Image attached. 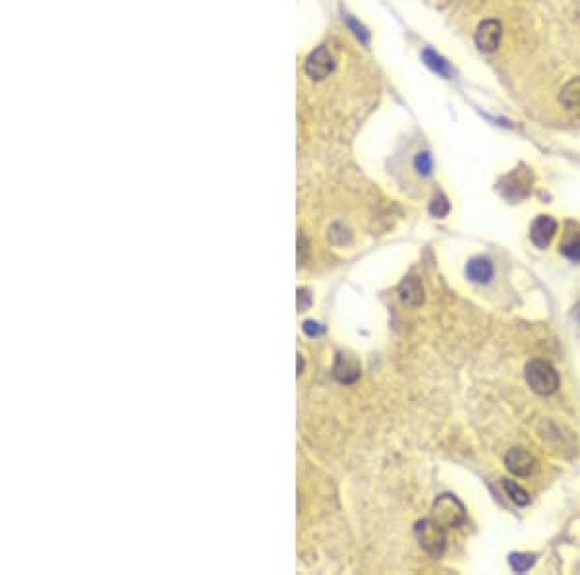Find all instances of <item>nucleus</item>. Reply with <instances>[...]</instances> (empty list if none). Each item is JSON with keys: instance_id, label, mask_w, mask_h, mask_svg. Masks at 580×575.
Instances as JSON below:
<instances>
[{"instance_id": "f257e3e1", "label": "nucleus", "mask_w": 580, "mask_h": 575, "mask_svg": "<svg viewBox=\"0 0 580 575\" xmlns=\"http://www.w3.org/2000/svg\"><path fill=\"white\" fill-rule=\"evenodd\" d=\"M526 381L534 394L551 395L559 388V374L549 362L534 359L526 364Z\"/></svg>"}, {"instance_id": "f03ea898", "label": "nucleus", "mask_w": 580, "mask_h": 575, "mask_svg": "<svg viewBox=\"0 0 580 575\" xmlns=\"http://www.w3.org/2000/svg\"><path fill=\"white\" fill-rule=\"evenodd\" d=\"M432 519L439 523L441 527L457 529L467 523V509L457 496L441 494L432 509Z\"/></svg>"}, {"instance_id": "7ed1b4c3", "label": "nucleus", "mask_w": 580, "mask_h": 575, "mask_svg": "<svg viewBox=\"0 0 580 575\" xmlns=\"http://www.w3.org/2000/svg\"><path fill=\"white\" fill-rule=\"evenodd\" d=\"M416 539L420 542V546L426 550L427 554L439 558L445 550V527H441L439 523L434 521L432 517L429 519H422L416 525Z\"/></svg>"}, {"instance_id": "20e7f679", "label": "nucleus", "mask_w": 580, "mask_h": 575, "mask_svg": "<svg viewBox=\"0 0 580 575\" xmlns=\"http://www.w3.org/2000/svg\"><path fill=\"white\" fill-rule=\"evenodd\" d=\"M335 70V59L325 47H317L314 53H310L306 61V74L315 81L325 80L329 74Z\"/></svg>"}, {"instance_id": "39448f33", "label": "nucleus", "mask_w": 580, "mask_h": 575, "mask_svg": "<svg viewBox=\"0 0 580 575\" xmlns=\"http://www.w3.org/2000/svg\"><path fill=\"white\" fill-rule=\"evenodd\" d=\"M501 35H503V27L497 20H486L482 21L476 31V45L484 53H492L495 49L499 47Z\"/></svg>"}, {"instance_id": "423d86ee", "label": "nucleus", "mask_w": 580, "mask_h": 575, "mask_svg": "<svg viewBox=\"0 0 580 575\" xmlns=\"http://www.w3.org/2000/svg\"><path fill=\"white\" fill-rule=\"evenodd\" d=\"M557 233V221L551 215H538L530 227V239L538 248H547Z\"/></svg>"}, {"instance_id": "0eeeda50", "label": "nucleus", "mask_w": 580, "mask_h": 575, "mask_svg": "<svg viewBox=\"0 0 580 575\" xmlns=\"http://www.w3.org/2000/svg\"><path fill=\"white\" fill-rule=\"evenodd\" d=\"M333 374L342 384H354L360 378V362L350 353H339L335 359Z\"/></svg>"}, {"instance_id": "6e6552de", "label": "nucleus", "mask_w": 580, "mask_h": 575, "mask_svg": "<svg viewBox=\"0 0 580 575\" xmlns=\"http://www.w3.org/2000/svg\"><path fill=\"white\" fill-rule=\"evenodd\" d=\"M505 467L517 476H528L536 467V459L522 448H513L505 455Z\"/></svg>"}, {"instance_id": "1a4fd4ad", "label": "nucleus", "mask_w": 580, "mask_h": 575, "mask_svg": "<svg viewBox=\"0 0 580 575\" xmlns=\"http://www.w3.org/2000/svg\"><path fill=\"white\" fill-rule=\"evenodd\" d=\"M467 277L472 283L486 285L494 279V264L487 258H472L467 264Z\"/></svg>"}, {"instance_id": "9d476101", "label": "nucleus", "mask_w": 580, "mask_h": 575, "mask_svg": "<svg viewBox=\"0 0 580 575\" xmlns=\"http://www.w3.org/2000/svg\"><path fill=\"white\" fill-rule=\"evenodd\" d=\"M400 301L408 304V306H420L424 302V287L418 277H407L405 281L399 285Z\"/></svg>"}, {"instance_id": "9b49d317", "label": "nucleus", "mask_w": 580, "mask_h": 575, "mask_svg": "<svg viewBox=\"0 0 580 575\" xmlns=\"http://www.w3.org/2000/svg\"><path fill=\"white\" fill-rule=\"evenodd\" d=\"M559 103L565 107V111L580 116V78H574L561 89Z\"/></svg>"}, {"instance_id": "f8f14e48", "label": "nucleus", "mask_w": 580, "mask_h": 575, "mask_svg": "<svg viewBox=\"0 0 580 575\" xmlns=\"http://www.w3.org/2000/svg\"><path fill=\"white\" fill-rule=\"evenodd\" d=\"M422 61L426 62V66L429 68V70H434L437 76H441V78H451L453 76V68H451V64H449L441 54H437L434 51V49H424L422 51Z\"/></svg>"}, {"instance_id": "ddd939ff", "label": "nucleus", "mask_w": 580, "mask_h": 575, "mask_svg": "<svg viewBox=\"0 0 580 575\" xmlns=\"http://www.w3.org/2000/svg\"><path fill=\"white\" fill-rule=\"evenodd\" d=\"M503 489H505L507 496L517 504V506H528V502H530V496H528L526 490L520 489L514 481H507V479H505V481H503Z\"/></svg>"}, {"instance_id": "4468645a", "label": "nucleus", "mask_w": 580, "mask_h": 575, "mask_svg": "<svg viewBox=\"0 0 580 575\" xmlns=\"http://www.w3.org/2000/svg\"><path fill=\"white\" fill-rule=\"evenodd\" d=\"M509 564L517 574H524L536 564V554H524V552H514L509 556Z\"/></svg>"}, {"instance_id": "2eb2a0df", "label": "nucleus", "mask_w": 580, "mask_h": 575, "mask_svg": "<svg viewBox=\"0 0 580 575\" xmlns=\"http://www.w3.org/2000/svg\"><path fill=\"white\" fill-rule=\"evenodd\" d=\"M561 252L567 256L569 260L580 261V234L567 236V241L561 244Z\"/></svg>"}, {"instance_id": "dca6fc26", "label": "nucleus", "mask_w": 580, "mask_h": 575, "mask_svg": "<svg viewBox=\"0 0 580 575\" xmlns=\"http://www.w3.org/2000/svg\"><path fill=\"white\" fill-rule=\"evenodd\" d=\"M449 211H451V204H449V200L445 198V194H435L434 200H432V204H429V214L434 215V217H439V219H443V217H447Z\"/></svg>"}, {"instance_id": "f3484780", "label": "nucleus", "mask_w": 580, "mask_h": 575, "mask_svg": "<svg viewBox=\"0 0 580 575\" xmlns=\"http://www.w3.org/2000/svg\"><path fill=\"white\" fill-rule=\"evenodd\" d=\"M414 169H416V173L422 174V176H429V174H432V171H434V159H432L429 151H420V154L416 155V159H414Z\"/></svg>"}, {"instance_id": "a211bd4d", "label": "nucleus", "mask_w": 580, "mask_h": 575, "mask_svg": "<svg viewBox=\"0 0 580 575\" xmlns=\"http://www.w3.org/2000/svg\"><path fill=\"white\" fill-rule=\"evenodd\" d=\"M345 24H347L348 29L356 35V39L360 41L362 45H367V43H370V31H367L366 27L362 26L360 21L354 20L352 16H347V18H345Z\"/></svg>"}, {"instance_id": "6ab92c4d", "label": "nucleus", "mask_w": 580, "mask_h": 575, "mask_svg": "<svg viewBox=\"0 0 580 575\" xmlns=\"http://www.w3.org/2000/svg\"><path fill=\"white\" fill-rule=\"evenodd\" d=\"M302 329H304V334L310 335V337H317V335L323 334V326H321V324H317V321H314V320L304 321Z\"/></svg>"}, {"instance_id": "aec40b11", "label": "nucleus", "mask_w": 580, "mask_h": 575, "mask_svg": "<svg viewBox=\"0 0 580 575\" xmlns=\"http://www.w3.org/2000/svg\"><path fill=\"white\" fill-rule=\"evenodd\" d=\"M310 304H312V294H310V291L307 289H298V310H307L310 308Z\"/></svg>"}]
</instances>
